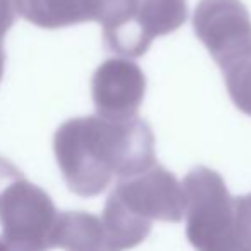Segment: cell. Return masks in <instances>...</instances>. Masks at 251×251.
<instances>
[{
	"instance_id": "obj_5",
	"label": "cell",
	"mask_w": 251,
	"mask_h": 251,
	"mask_svg": "<svg viewBox=\"0 0 251 251\" xmlns=\"http://www.w3.org/2000/svg\"><path fill=\"white\" fill-rule=\"evenodd\" d=\"M193 29L224 74L251 60V16L241 0H201Z\"/></svg>"
},
{
	"instance_id": "obj_2",
	"label": "cell",
	"mask_w": 251,
	"mask_h": 251,
	"mask_svg": "<svg viewBox=\"0 0 251 251\" xmlns=\"http://www.w3.org/2000/svg\"><path fill=\"white\" fill-rule=\"evenodd\" d=\"M186 213L182 184L158 162L129 177L117 179L101 213L105 227L119 251L141 244L151 232V222H181Z\"/></svg>"
},
{
	"instance_id": "obj_14",
	"label": "cell",
	"mask_w": 251,
	"mask_h": 251,
	"mask_svg": "<svg viewBox=\"0 0 251 251\" xmlns=\"http://www.w3.org/2000/svg\"><path fill=\"white\" fill-rule=\"evenodd\" d=\"M248 196V200H250V203H251V195H246Z\"/></svg>"
},
{
	"instance_id": "obj_6",
	"label": "cell",
	"mask_w": 251,
	"mask_h": 251,
	"mask_svg": "<svg viewBox=\"0 0 251 251\" xmlns=\"http://www.w3.org/2000/svg\"><path fill=\"white\" fill-rule=\"evenodd\" d=\"M188 19V0H136L127 21L103 31L110 52L141 57L157 36L174 33Z\"/></svg>"
},
{
	"instance_id": "obj_10",
	"label": "cell",
	"mask_w": 251,
	"mask_h": 251,
	"mask_svg": "<svg viewBox=\"0 0 251 251\" xmlns=\"http://www.w3.org/2000/svg\"><path fill=\"white\" fill-rule=\"evenodd\" d=\"M98 11V21L103 31L127 21L134 9L136 0H95Z\"/></svg>"
},
{
	"instance_id": "obj_8",
	"label": "cell",
	"mask_w": 251,
	"mask_h": 251,
	"mask_svg": "<svg viewBox=\"0 0 251 251\" xmlns=\"http://www.w3.org/2000/svg\"><path fill=\"white\" fill-rule=\"evenodd\" d=\"M55 248L66 251H119L101 217L88 212L59 213Z\"/></svg>"
},
{
	"instance_id": "obj_1",
	"label": "cell",
	"mask_w": 251,
	"mask_h": 251,
	"mask_svg": "<svg viewBox=\"0 0 251 251\" xmlns=\"http://www.w3.org/2000/svg\"><path fill=\"white\" fill-rule=\"evenodd\" d=\"M53 153L67 188L83 198L98 196L114 177H129L157 162L153 131L140 117L69 119L55 131Z\"/></svg>"
},
{
	"instance_id": "obj_11",
	"label": "cell",
	"mask_w": 251,
	"mask_h": 251,
	"mask_svg": "<svg viewBox=\"0 0 251 251\" xmlns=\"http://www.w3.org/2000/svg\"><path fill=\"white\" fill-rule=\"evenodd\" d=\"M18 16V2L16 0H0V45L4 43L5 35L12 28Z\"/></svg>"
},
{
	"instance_id": "obj_4",
	"label": "cell",
	"mask_w": 251,
	"mask_h": 251,
	"mask_svg": "<svg viewBox=\"0 0 251 251\" xmlns=\"http://www.w3.org/2000/svg\"><path fill=\"white\" fill-rule=\"evenodd\" d=\"M59 212L49 193L25 176L0 191V239L16 251H49L55 248Z\"/></svg>"
},
{
	"instance_id": "obj_12",
	"label": "cell",
	"mask_w": 251,
	"mask_h": 251,
	"mask_svg": "<svg viewBox=\"0 0 251 251\" xmlns=\"http://www.w3.org/2000/svg\"><path fill=\"white\" fill-rule=\"evenodd\" d=\"M23 172L16 167L12 162H9L7 158L0 157V191L5 188L7 184H11L14 179L21 177Z\"/></svg>"
},
{
	"instance_id": "obj_9",
	"label": "cell",
	"mask_w": 251,
	"mask_h": 251,
	"mask_svg": "<svg viewBox=\"0 0 251 251\" xmlns=\"http://www.w3.org/2000/svg\"><path fill=\"white\" fill-rule=\"evenodd\" d=\"M18 14L43 29L98 21L95 0H16Z\"/></svg>"
},
{
	"instance_id": "obj_13",
	"label": "cell",
	"mask_w": 251,
	"mask_h": 251,
	"mask_svg": "<svg viewBox=\"0 0 251 251\" xmlns=\"http://www.w3.org/2000/svg\"><path fill=\"white\" fill-rule=\"evenodd\" d=\"M4 64H5V52H4V47L0 45V81H2V74H4Z\"/></svg>"
},
{
	"instance_id": "obj_3",
	"label": "cell",
	"mask_w": 251,
	"mask_h": 251,
	"mask_svg": "<svg viewBox=\"0 0 251 251\" xmlns=\"http://www.w3.org/2000/svg\"><path fill=\"white\" fill-rule=\"evenodd\" d=\"M186 236L196 251H251V203L230 196L219 172L191 169L182 182Z\"/></svg>"
},
{
	"instance_id": "obj_7",
	"label": "cell",
	"mask_w": 251,
	"mask_h": 251,
	"mask_svg": "<svg viewBox=\"0 0 251 251\" xmlns=\"http://www.w3.org/2000/svg\"><path fill=\"white\" fill-rule=\"evenodd\" d=\"M147 77L138 64L127 59H108L97 67L91 79V98L98 115L108 121L138 117Z\"/></svg>"
}]
</instances>
